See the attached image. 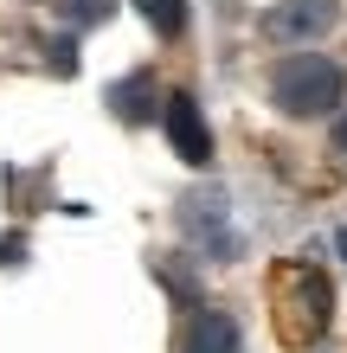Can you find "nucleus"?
<instances>
[{
    "label": "nucleus",
    "mask_w": 347,
    "mask_h": 353,
    "mask_svg": "<svg viewBox=\"0 0 347 353\" xmlns=\"http://www.w3.org/2000/svg\"><path fill=\"white\" fill-rule=\"evenodd\" d=\"M328 26H335V0H277L264 13V39H277V46H302Z\"/></svg>",
    "instance_id": "5"
},
{
    "label": "nucleus",
    "mask_w": 347,
    "mask_h": 353,
    "mask_svg": "<svg viewBox=\"0 0 347 353\" xmlns=\"http://www.w3.org/2000/svg\"><path fill=\"white\" fill-rule=\"evenodd\" d=\"M174 225H180V238H187L206 263H232V257L244 251V238H238V225H232L226 186H193V193H180Z\"/></svg>",
    "instance_id": "3"
},
{
    "label": "nucleus",
    "mask_w": 347,
    "mask_h": 353,
    "mask_svg": "<svg viewBox=\"0 0 347 353\" xmlns=\"http://www.w3.org/2000/svg\"><path fill=\"white\" fill-rule=\"evenodd\" d=\"M135 13L155 26V39H180L187 32V0H135Z\"/></svg>",
    "instance_id": "8"
},
{
    "label": "nucleus",
    "mask_w": 347,
    "mask_h": 353,
    "mask_svg": "<svg viewBox=\"0 0 347 353\" xmlns=\"http://www.w3.org/2000/svg\"><path fill=\"white\" fill-rule=\"evenodd\" d=\"M110 110H116V122H155L161 116V97H155V77L148 71H135V77H122V84H110Z\"/></svg>",
    "instance_id": "7"
},
{
    "label": "nucleus",
    "mask_w": 347,
    "mask_h": 353,
    "mask_svg": "<svg viewBox=\"0 0 347 353\" xmlns=\"http://www.w3.org/2000/svg\"><path fill=\"white\" fill-rule=\"evenodd\" d=\"M341 97H347V71L335 65L328 52H290V58L270 65V103L283 116H296V122L328 116Z\"/></svg>",
    "instance_id": "2"
},
{
    "label": "nucleus",
    "mask_w": 347,
    "mask_h": 353,
    "mask_svg": "<svg viewBox=\"0 0 347 353\" xmlns=\"http://www.w3.org/2000/svg\"><path fill=\"white\" fill-rule=\"evenodd\" d=\"M161 129H168L174 154L187 161V168H206L212 161V129H206V110H199L193 90H168L161 97Z\"/></svg>",
    "instance_id": "4"
},
{
    "label": "nucleus",
    "mask_w": 347,
    "mask_h": 353,
    "mask_svg": "<svg viewBox=\"0 0 347 353\" xmlns=\"http://www.w3.org/2000/svg\"><path fill=\"white\" fill-rule=\"evenodd\" d=\"M180 353H244V334H238V315L232 308H193L187 327H180Z\"/></svg>",
    "instance_id": "6"
},
{
    "label": "nucleus",
    "mask_w": 347,
    "mask_h": 353,
    "mask_svg": "<svg viewBox=\"0 0 347 353\" xmlns=\"http://www.w3.org/2000/svg\"><path fill=\"white\" fill-rule=\"evenodd\" d=\"M270 321H277V341L283 347H315L321 334H328L335 289H328V276H321L309 257L283 263L277 276H270Z\"/></svg>",
    "instance_id": "1"
},
{
    "label": "nucleus",
    "mask_w": 347,
    "mask_h": 353,
    "mask_svg": "<svg viewBox=\"0 0 347 353\" xmlns=\"http://www.w3.org/2000/svg\"><path fill=\"white\" fill-rule=\"evenodd\" d=\"M110 13H116V0H58V19H65L71 32H84V26H103Z\"/></svg>",
    "instance_id": "9"
},
{
    "label": "nucleus",
    "mask_w": 347,
    "mask_h": 353,
    "mask_svg": "<svg viewBox=\"0 0 347 353\" xmlns=\"http://www.w3.org/2000/svg\"><path fill=\"white\" fill-rule=\"evenodd\" d=\"M335 251H341V263H347V225H341V232H335Z\"/></svg>",
    "instance_id": "12"
},
{
    "label": "nucleus",
    "mask_w": 347,
    "mask_h": 353,
    "mask_svg": "<svg viewBox=\"0 0 347 353\" xmlns=\"http://www.w3.org/2000/svg\"><path fill=\"white\" fill-rule=\"evenodd\" d=\"M19 251H26V238H0V263H13Z\"/></svg>",
    "instance_id": "11"
},
{
    "label": "nucleus",
    "mask_w": 347,
    "mask_h": 353,
    "mask_svg": "<svg viewBox=\"0 0 347 353\" xmlns=\"http://www.w3.org/2000/svg\"><path fill=\"white\" fill-rule=\"evenodd\" d=\"M328 148H335V154H341V161H347V110H341V116H335V129H328Z\"/></svg>",
    "instance_id": "10"
}]
</instances>
